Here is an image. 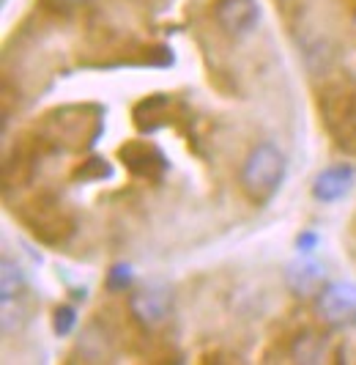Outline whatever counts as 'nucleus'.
Wrapping results in <instances>:
<instances>
[{
  "instance_id": "15",
  "label": "nucleus",
  "mask_w": 356,
  "mask_h": 365,
  "mask_svg": "<svg viewBox=\"0 0 356 365\" xmlns=\"http://www.w3.org/2000/svg\"><path fill=\"white\" fill-rule=\"evenodd\" d=\"M296 247H299V253H313L318 247V234L315 231H302L296 239Z\"/></svg>"
},
{
  "instance_id": "8",
  "label": "nucleus",
  "mask_w": 356,
  "mask_h": 365,
  "mask_svg": "<svg viewBox=\"0 0 356 365\" xmlns=\"http://www.w3.org/2000/svg\"><path fill=\"white\" fill-rule=\"evenodd\" d=\"M354 182H356L354 165H348V163L329 165V168H323L318 173V179L313 184V195L323 203L340 201V198H345V195L351 192Z\"/></svg>"
},
{
  "instance_id": "12",
  "label": "nucleus",
  "mask_w": 356,
  "mask_h": 365,
  "mask_svg": "<svg viewBox=\"0 0 356 365\" xmlns=\"http://www.w3.org/2000/svg\"><path fill=\"white\" fill-rule=\"evenodd\" d=\"M320 354H323V344H320V338H315V335L302 338L296 344V357L302 363H320Z\"/></svg>"
},
{
  "instance_id": "11",
  "label": "nucleus",
  "mask_w": 356,
  "mask_h": 365,
  "mask_svg": "<svg viewBox=\"0 0 356 365\" xmlns=\"http://www.w3.org/2000/svg\"><path fill=\"white\" fill-rule=\"evenodd\" d=\"M132 267L129 264H115L110 272H107V289L110 292H126L132 286Z\"/></svg>"
},
{
  "instance_id": "7",
  "label": "nucleus",
  "mask_w": 356,
  "mask_h": 365,
  "mask_svg": "<svg viewBox=\"0 0 356 365\" xmlns=\"http://www.w3.org/2000/svg\"><path fill=\"white\" fill-rule=\"evenodd\" d=\"M121 160L135 176H145V179H162V173L167 170V160L157 146L145 143V140H135L126 143L121 151Z\"/></svg>"
},
{
  "instance_id": "5",
  "label": "nucleus",
  "mask_w": 356,
  "mask_h": 365,
  "mask_svg": "<svg viewBox=\"0 0 356 365\" xmlns=\"http://www.w3.org/2000/svg\"><path fill=\"white\" fill-rule=\"evenodd\" d=\"M129 308L135 313V319L142 322L145 327H157L167 319V313L173 308V292L164 280H148L142 289L132 294Z\"/></svg>"
},
{
  "instance_id": "6",
  "label": "nucleus",
  "mask_w": 356,
  "mask_h": 365,
  "mask_svg": "<svg viewBox=\"0 0 356 365\" xmlns=\"http://www.w3.org/2000/svg\"><path fill=\"white\" fill-rule=\"evenodd\" d=\"M216 22L228 36H247L261 22V9L255 0H216Z\"/></svg>"
},
{
  "instance_id": "9",
  "label": "nucleus",
  "mask_w": 356,
  "mask_h": 365,
  "mask_svg": "<svg viewBox=\"0 0 356 365\" xmlns=\"http://www.w3.org/2000/svg\"><path fill=\"white\" fill-rule=\"evenodd\" d=\"M323 277H326V272H323L320 264L302 258V261H293L288 267L285 283L296 297H313V294H320V289H323Z\"/></svg>"
},
{
  "instance_id": "4",
  "label": "nucleus",
  "mask_w": 356,
  "mask_h": 365,
  "mask_svg": "<svg viewBox=\"0 0 356 365\" xmlns=\"http://www.w3.org/2000/svg\"><path fill=\"white\" fill-rule=\"evenodd\" d=\"M320 319L332 327H351L356 324V283L337 280L329 283L318 294Z\"/></svg>"
},
{
  "instance_id": "2",
  "label": "nucleus",
  "mask_w": 356,
  "mask_h": 365,
  "mask_svg": "<svg viewBox=\"0 0 356 365\" xmlns=\"http://www.w3.org/2000/svg\"><path fill=\"white\" fill-rule=\"evenodd\" d=\"M320 115L337 146L356 151V88L351 83H332L320 93Z\"/></svg>"
},
{
  "instance_id": "1",
  "label": "nucleus",
  "mask_w": 356,
  "mask_h": 365,
  "mask_svg": "<svg viewBox=\"0 0 356 365\" xmlns=\"http://www.w3.org/2000/svg\"><path fill=\"white\" fill-rule=\"evenodd\" d=\"M285 179V157L274 143H261L249 151L241 168V187L252 201H268Z\"/></svg>"
},
{
  "instance_id": "10",
  "label": "nucleus",
  "mask_w": 356,
  "mask_h": 365,
  "mask_svg": "<svg viewBox=\"0 0 356 365\" xmlns=\"http://www.w3.org/2000/svg\"><path fill=\"white\" fill-rule=\"evenodd\" d=\"M25 289V272L19 269L14 261H3V267H0V297H3V302L9 305L14 297H19Z\"/></svg>"
},
{
  "instance_id": "16",
  "label": "nucleus",
  "mask_w": 356,
  "mask_h": 365,
  "mask_svg": "<svg viewBox=\"0 0 356 365\" xmlns=\"http://www.w3.org/2000/svg\"><path fill=\"white\" fill-rule=\"evenodd\" d=\"M66 3H83V0H66Z\"/></svg>"
},
{
  "instance_id": "3",
  "label": "nucleus",
  "mask_w": 356,
  "mask_h": 365,
  "mask_svg": "<svg viewBox=\"0 0 356 365\" xmlns=\"http://www.w3.org/2000/svg\"><path fill=\"white\" fill-rule=\"evenodd\" d=\"M22 220L28 222V228L33 231V237H38L41 242H47V245L66 242L71 234V220L61 209V203L55 201L38 198V201L28 203V209L22 212Z\"/></svg>"
},
{
  "instance_id": "13",
  "label": "nucleus",
  "mask_w": 356,
  "mask_h": 365,
  "mask_svg": "<svg viewBox=\"0 0 356 365\" xmlns=\"http://www.w3.org/2000/svg\"><path fill=\"white\" fill-rule=\"evenodd\" d=\"M74 324H77V313H74L71 305H63V308L55 311V332L58 335H69Z\"/></svg>"
},
{
  "instance_id": "14",
  "label": "nucleus",
  "mask_w": 356,
  "mask_h": 365,
  "mask_svg": "<svg viewBox=\"0 0 356 365\" xmlns=\"http://www.w3.org/2000/svg\"><path fill=\"white\" fill-rule=\"evenodd\" d=\"M77 176H80V179H107V176H110V165H105V160H88V163H85V170L80 168Z\"/></svg>"
}]
</instances>
